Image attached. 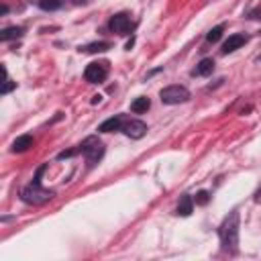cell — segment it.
<instances>
[{
  "label": "cell",
  "instance_id": "6da1fadb",
  "mask_svg": "<svg viewBox=\"0 0 261 261\" xmlns=\"http://www.w3.org/2000/svg\"><path fill=\"white\" fill-rule=\"evenodd\" d=\"M45 171V165H41L39 169H37V175H35V179L29 184V186H24L22 188V192H20V200L22 202H27V204H45V202H49L53 196H55V192L53 190H45L43 186H41V173Z\"/></svg>",
  "mask_w": 261,
  "mask_h": 261
},
{
  "label": "cell",
  "instance_id": "7a4b0ae2",
  "mask_svg": "<svg viewBox=\"0 0 261 261\" xmlns=\"http://www.w3.org/2000/svg\"><path fill=\"white\" fill-rule=\"evenodd\" d=\"M218 234H220V243L226 251L230 253H237L239 249V212L232 210L220 224L218 228Z\"/></svg>",
  "mask_w": 261,
  "mask_h": 261
},
{
  "label": "cell",
  "instance_id": "3957f363",
  "mask_svg": "<svg viewBox=\"0 0 261 261\" xmlns=\"http://www.w3.org/2000/svg\"><path fill=\"white\" fill-rule=\"evenodd\" d=\"M80 151L84 153V157L88 159V163L94 165V163H98V161L102 159V155H104V143H102L96 135H92V137H86V139L82 141Z\"/></svg>",
  "mask_w": 261,
  "mask_h": 261
},
{
  "label": "cell",
  "instance_id": "277c9868",
  "mask_svg": "<svg viewBox=\"0 0 261 261\" xmlns=\"http://www.w3.org/2000/svg\"><path fill=\"white\" fill-rule=\"evenodd\" d=\"M159 98L163 104H181V102H188L190 100V92L184 88V86H167L159 92Z\"/></svg>",
  "mask_w": 261,
  "mask_h": 261
},
{
  "label": "cell",
  "instance_id": "5b68a950",
  "mask_svg": "<svg viewBox=\"0 0 261 261\" xmlns=\"http://www.w3.org/2000/svg\"><path fill=\"white\" fill-rule=\"evenodd\" d=\"M84 77L90 84H100L108 77V63L106 61H92L88 63V67L84 69Z\"/></svg>",
  "mask_w": 261,
  "mask_h": 261
},
{
  "label": "cell",
  "instance_id": "8992f818",
  "mask_svg": "<svg viewBox=\"0 0 261 261\" xmlns=\"http://www.w3.org/2000/svg\"><path fill=\"white\" fill-rule=\"evenodd\" d=\"M108 27H110V31H112V33H118V35H126V33L130 31L133 22H130V16H128L126 12H118V14H114V16L110 18Z\"/></svg>",
  "mask_w": 261,
  "mask_h": 261
},
{
  "label": "cell",
  "instance_id": "52a82bcc",
  "mask_svg": "<svg viewBox=\"0 0 261 261\" xmlns=\"http://www.w3.org/2000/svg\"><path fill=\"white\" fill-rule=\"evenodd\" d=\"M120 130L126 137H130V139H141L147 133V124L143 120H126V122H122V128Z\"/></svg>",
  "mask_w": 261,
  "mask_h": 261
},
{
  "label": "cell",
  "instance_id": "ba28073f",
  "mask_svg": "<svg viewBox=\"0 0 261 261\" xmlns=\"http://www.w3.org/2000/svg\"><path fill=\"white\" fill-rule=\"evenodd\" d=\"M33 145H35V139H33L31 135H20V137H16V139L12 141L10 151H12V153H24V151H29Z\"/></svg>",
  "mask_w": 261,
  "mask_h": 261
},
{
  "label": "cell",
  "instance_id": "9c48e42d",
  "mask_svg": "<svg viewBox=\"0 0 261 261\" xmlns=\"http://www.w3.org/2000/svg\"><path fill=\"white\" fill-rule=\"evenodd\" d=\"M245 43H247V35H241V33H237V35H230V37L224 41L222 53H232V51H237L239 47H243Z\"/></svg>",
  "mask_w": 261,
  "mask_h": 261
},
{
  "label": "cell",
  "instance_id": "30bf717a",
  "mask_svg": "<svg viewBox=\"0 0 261 261\" xmlns=\"http://www.w3.org/2000/svg\"><path fill=\"white\" fill-rule=\"evenodd\" d=\"M120 128H122V116H110L98 126L100 133H112V130H120Z\"/></svg>",
  "mask_w": 261,
  "mask_h": 261
},
{
  "label": "cell",
  "instance_id": "8fae6325",
  "mask_svg": "<svg viewBox=\"0 0 261 261\" xmlns=\"http://www.w3.org/2000/svg\"><path fill=\"white\" fill-rule=\"evenodd\" d=\"M24 35L22 27H6L0 31V41H12V39H20Z\"/></svg>",
  "mask_w": 261,
  "mask_h": 261
},
{
  "label": "cell",
  "instance_id": "7c38bea8",
  "mask_svg": "<svg viewBox=\"0 0 261 261\" xmlns=\"http://www.w3.org/2000/svg\"><path fill=\"white\" fill-rule=\"evenodd\" d=\"M214 71V59H210V57H204L198 65H196V69L192 71L194 75H210Z\"/></svg>",
  "mask_w": 261,
  "mask_h": 261
},
{
  "label": "cell",
  "instance_id": "4fadbf2b",
  "mask_svg": "<svg viewBox=\"0 0 261 261\" xmlns=\"http://www.w3.org/2000/svg\"><path fill=\"white\" fill-rule=\"evenodd\" d=\"M192 210H194V200H192V196L184 194V196L179 198V204H177V214H179V216H190Z\"/></svg>",
  "mask_w": 261,
  "mask_h": 261
},
{
  "label": "cell",
  "instance_id": "5bb4252c",
  "mask_svg": "<svg viewBox=\"0 0 261 261\" xmlns=\"http://www.w3.org/2000/svg\"><path fill=\"white\" fill-rule=\"evenodd\" d=\"M149 108H151V100H149L147 96H139V98L133 100V104H130V110L137 112V114H143V112H147Z\"/></svg>",
  "mask_w": 261,
  "mask_h": 261
},
{
  "label": "cell",
  "instance_id": "9a60e30c",
  "mask_svg": "<svg viewBox=\"0 0 261 261\" xmlns=\"http://www.w3.org/2000/svg\"><path fill=\"white\" fill-rule=\"evenodd\" d=\"M108 49H110L108 41H96V43H90L86 47H80V51H86V53H104Z\"/></svg>",
  "mask_w": 261,
  "mask_h": 261
},
{
  "label": "cell",
  "instance_id": "2e32d148",
  "mask_svg": "<svg viewBox=\"0 0 261 261\" xmlns=\"http://www.w3.org/2000/svg\"><path fill=\"white\" fill-rule=\"evenodd\" d=\"M222 31H224V24H216V27H212V29L206 33V41L216 43V41L222 37Z\"/></svg>",
  "mask_w": 261,
  "mask_h": 261
},
{
  "label": "cell",
  "instance_id": "e0dca14e",
  "mask_svg": "<svg viewBox=\"0 0 261 261\" xmlns=\"http://www.w3.org/2000/svg\"><path fill=\"white\" fill-rule=\"evenodd\" d=\"M37 4L43 10H57V8H61V0H39Z\"/></svg>",
  "mask_w": 261,
  "mask_h": 261
},
{
  "label": "cell",
  "instance_id": "ac0fdd59",
  "mask_svg": "<svg viewBox=\"0 0 261 261\" xmlns=\"http://www.w3.org/2000/svg\"><path fill=\"white\" fill-rule=\"evenodd\" d=\"M208 200H210V194H208L206 190H200V192L196 194V204L204 206V204H208Z\"/></svg>",
  "mask_w": 261,
  "mask_h": 261
},
{
  "label": "cell",
  "instance_id": "d6986e66",
  "mask_svg": "<svg viewBox=\"0 0 261 261\" xmlns=\"http://www.w3.org/2000/svg\"><path fill=\"white\" fill-rule=\"evenodd\" d=\"M14 86H16V84H14V82H10V80H8V75H6V77H4V86H2V94H8Z\"/></svg>",
  "mask_w": 261,
  "mask_h": 261
},
{
  "label": "cell",
  "instance_id": "ffe728a7",
  "mask_svg": "<svg viewBox=\"0 0 261 261\" xmlns=\"http://www.w3.org/2000/svg\"><path fill=\"white\" fill-rule=\"evenodd\" d=\"M80 149H69V151H61L59 155H57V159H67V157H71V155H75Z\"/></svg>",
  "mask_w": 261,
  "mask_h": 261
},
{
  "label": "cell",
  "instance_id": "44dd1931",
  "mask_svg": "<svg viewBox=\"0 0 261 261\" xmlns=\"http://www.w3.org/2000/svg\"><path fill=\"white\" fill-rule=\"evenodd\" d=\"M6 12H8V6H6V4H2V6H0V14H6Z\"/></svg>",
  "mask_w": 261,
  "mask_h": 261
},
{
  "label": "cell",
  "instance_id": "7402d4cb",
  "mask_svg": "<svg viewBox=\"0 0 261 261\" xmlns=\"http://www.w3.org/2000/svg\"><path fill=\"white\" fill-rule=\"evenodd\" d=\"M100 100H102V96H94V98H92V104H98Z\"/></svg>",
  "mask_w": 261,
  "mask_h": 261
},
{
  "label": "cell",
  "instance_id": "603a6c76",
  "mask_svg": "<svg viewBox=\"0 0 261 261\" xmlns=\"http://www.w3.org/2000/svg\"><path fill=\"white\" fill-rule=\"evenodd\" d=\"M257 196H261V186H259V190H257Z\"/></svg>",
  "mask_w": 261,
  "mask_h": 261
}]
</instances>
